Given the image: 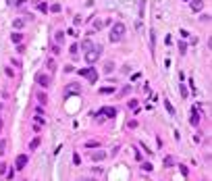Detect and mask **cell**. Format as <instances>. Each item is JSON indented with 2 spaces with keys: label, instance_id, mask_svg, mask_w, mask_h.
Returning <instances> with one entry per match:
<instances>
[{
  "label": "cell",
  "instance_id": "6da1fadb",
  "mask_svg": "<svg viewBox=\"0 0 212 181\" xmlns=\"http://www.w3.org/2000/svg\"><path fill=\"white\" fill-rule=\"evenodd\" d=\"M123 38H125V25L123 23H114L112 29H110V33H108V40L112 44H116V42H121Z\"/></svg>",
  "mask_w": 212,
  "mask_h": 181
},
{
  "label": "cell",
  "instance_id": "7a4b0ae2",
  "mask_svg": "<svg viewBox=\"0 0 212 181\" xmlns=\"http://www.w3.org/2000/svg\"><path fill=\"white\" fill-rule=\"evenodd\" d=\"M100 54H102V46H91V48H87V50H85V60H87V65H94V62L100 58Z\"/></svg>",
  "mask_w": 212,
  "mask_h": 181
},
{
  "label": "cell",
  "instance_id": "3957f363",
  "mask_svg": "<svg viewBox=\"0 0 212 181\" xmlns=\"http://www.w3.org/2000/svg\"><path fill=\"white\" fill-rule=\"evenodd\" d=\"M27 160H29V158H27L25 154H19L17 160H15V169H17V171H23V169H25V165H27Z\"/></svg>",
  "mask_w": 212,
  "mask_h": 181
},
{
  "label": "cell",
  "instance_id": "277c9868",
  "mask_svg": "<svg viewBox=\"0 0 212 181\" xmlns=\"http://www.w3.org/2000/svg\"><path fill=\"white\" fill-rule=\"evenodd\" d=\"M89 158L94 163H100V160H104L106 158V152L104 150H94V152H89Z\"/></svg>",
  "mask_w": 212,
  "mask_h": 181
},
{
  "label": "cell",
  "instance_id": "5b68a950",
  "mask_svg": "<svg viewBox=\"0 0 212 181\" xmlns=\"http://www.w3.org/2000/svg\"><path fill=\"white\" fill-rule=\"evenodd\" d=\"M100 115H104V117L112 119V117H116V108H114V106H104V108L100 110Z\"/></svg>",
  "mask_w": 212,
  "mask_h": 181
},
{
  "label": "cell",
  "instance_id": "8992f818",
  "mask_svg": "<svg viewBox=\"0 0 212 181\" xmlns=\"http://www.w3.org/2000/svg\"><path fill=\"white\" fill-rule=\"evenodd\" d=\"M35 81H38V85H42V87H48V85H50V77H48V75H42V73L35 77Z\"/></svg>",
  "mask_w": 212,
  "mask_h": 181
},
{
  "label": "cell",
  "instance_id": "52a82bcc",
  "mask_svg": "<svg viewBox=\"0 0 212 181\" xmlns=\"http://www.w3.org/2000/svg\"><path fill=\"white\" fill-rule=\"evenodd\" d=\"M85 77L94 83V81H98V73H96V69L94 67H89V69H85Z\"/></svg>",
  "mask_w": 212,
  "mask_h": 181
},
{
  "label": "cell",
  "instance_id": "ba28073f",
  "mask_svg": "<svg viewBox=\"0 0 212 181\" xmlns=\"http://www.w3.org/2000/svg\"><path fill=\"white\" fill-rule=\"evenodd\" d=\"M204 9V0H191V11L194 13H200Z\"/></svg>",
  "mask_w": 212,
  "mask_h": 181
},
{
  "label": "cell",
  "instance_id": "9c48e42d",
  "mask_svg": "<svg viewBox=\"0 0 212 181\" xmlns=\"http://www.w3.org/2000/svg\"><path fill=\"white\" fill-rule=\"evenodd\" d=\"M67 92H75V94H79V92H81V85H79V83H71V85L67 87Z\"/></svg>",
  "mask_w": 212,
  "mask_h": 181
},
{
  "label": "cell",
  "instance_id": "30bf717a",
  "mask_svg": "<svg viewBox=\"0 0 212 181\" xmlns=\"http://www.w3.org/2000/svg\"><path fill=\"white\" fill-rule=\"evenodd\" d=\"M189 115H191V117H189V123H191V125H198V123H200V117H198V112H196V110H191Z\"/></svg>",
  "mask_w": 212,
  "mask_h": 181
},
{
  "label": "cell",
  "instance_id": "8fae6325",
  "mask_svg": "<svg viewBox=\"0 0 212 181\" xmlns=\"http://www.w3.org/2000/svg\"><path fill=\"white\" fill-rule=\"evenodd\" d=\"M13 25H15V29H23V27H25V19H15Z\"/></svg>",
  "mask_w": 212,
  "mask_h": 181
},
{
  "label": "cell",
  "instance_id": "7c38bea8",
  "mask_svg": "<svg viewBox=\"0 0 212 181\" xmlns=\"http://www.w3.org/2000/svg\"><path fill=\"white\" fill-rule=\"evenodd\" d=\"M11 40H13L15 44H21V40H23V33H19V31H15V33L11 35Z\"/></svg>",
  "mask_w": 212,
  "mask_h": 181
},
{
  "label": "cell",
  "instance_id": "4fadbf2b",
  "mask_svg": "<svg viewBox=\"0 0 212 181\" xmlns=\"http://www.w3.org/2000/svg\"><path fill=\"white\" fill-rule=\"evenodd\" d=\"M38 11L42 15H46V13H48V4H46V2H38Z\"/></svg>",
  "mask_w": 212,
  "mask_h": 181
},
{
  "label": "cell",
  "instance_id": "5bb4252c",
  "mask_svg": "<svg viewBox=\"0 0 212 181\" xmlns=\"http://www.w3.org/2000/svg\"><path fill=\"white\" fill-rule=\"evenodd\" d=\"M112 71H114V62H106V65H104V73L108 75V73H112Z\"/></svg>",
  "mask_w": 212,
  "mask_h": 181
},
{
  "label": "cell",
  "instance_id": "9a60e30c",
  "mask_svg": "<svg viewBox=\"0 0 212 181\" xmlns=\"http://www.w3.org/2000/svg\"><path fill=\"white\" fill-rule=\"evenodd\" d=\"M38 102H40V104H46V102H48V96H46L44 92H40V94H38Z\"/></svg>",
  "mask_w": 212,
  "mask_h": 181
},
{
  "label": "cell",
  "instance_id": "2e32d148",
  "mask_svg": "<svg viewBox=\"0 0 212 181\" xmlns=\"http://www.w3.org/2000/svg\"><path fill=\"white\" fill-rule=\"evenodd\" d=\"M164 106H167V110H169V115H175V108H173V104H171L169 100H164Z\"/></svg>",
  "mask_w": 212,
  "mask_h": 181
},
{
  "label": "cell",
  "instance_id": "e0dca14e",
  "mask_svg": "<svg viewBox=\"0 0 212 181\" xmlns=\"http://www.w3.org/2000/svg\"><path fill=\"white\" fill-rule=\"evenodd\" d=\"M40 142H42L40 138H35V140H31V144H29V148H31V150H35V148L40 146Z\"/></svg>",
  "mask_w": 212,
  "mask_h": 181
},
{
  "label": "cell",
  "instance_id": "ac0fdd59",
  "mask_svg": "<svg viewBox=\"0 0 212 181\" xmlns=\"http://www.w3.org/2000/svg\"><path fill=\"white\" fill-rule=\"evenodd\" d=\"M46 67H48V71H54V69H56V65H54V60H52V58H48V62H46Z\"/></svg>",
  "mask_w": 212,
  "mask_h": 181
},
{
  "label": "cell",
  "instance_id": "d6986e66",
  "mask_svg": "<svg viewBox=\"0 0 212 181\" xmlns=\"http://www.w3.org/2000/svg\"><path fill=\"white\" fill-rule=\"evenodd\" d=\"M179 52H181V54L187 52V44H185V42H179Z\"/></svg>",
  "mask_w": 212,
  "mask_h": 181
},
{
  "label": "cell",
  "instance_id": "ffe728a7",
  "mask_svg": "<svg viewBox=\"0 0 212 181\" xmlns=\"http://www.w3.org/2000/svg\"><path fill=\"white\" fill-rule=\"evenodd\" d=\"M173 156H167V158H164V167H173Z\"/></svg>",
  "mask_w": 212,
  "mask_h": 181
},
{
  "label": "cell",
  "instance_id": "44dd1931",
  "mask_svg": "<svg viewBox=\"0 0 212 181\" xmlns=\"http://www.w3.org/2000/svg\"><path fill=\"white\" fill-rule=\"evenodd\" d=\"M112 92H114V87H110V85H108V87H102V89H100V94H112Z\"/></svg>",
  "mask_w": 212,
  "mask_h": 181
},
{
  "label": "cell",
  "instance_id": "7402d4cb",
  "mask_svg": "<svg viewBox=\"0 0 212 181\" xmlns=\"http://www.w3.org/2000/svg\"><path fill=\"white\" fill-rule=\"evenodd\" d=\"M6 152V140H2V142H0V156H2Z\"/></svg>",
  "mask_w": 212,
  "mask_h": 181
},
{
  "label": "cell",
  "instance_id": "603a6c76",
  "mask_svg": "<svg viewBox=\"0 0 212 181\" xmlns=\"http://www.w3.org/2000/svg\"><path fill=\"white\" fill-rule=\"evenodd\" d=\"M48 11H50V13H60V4H52Z\"/></svg>",
  "mask_w": 212,
  "mask_h": 181
},
{
  "label": "cell",
  "instance_id": "cb8c5ba5",
  "mask_svg": "<svg viewBox=\"0 0 212 181\" xmlns=\"http://www.w3.org/2000/svg\"><path fill=\"white\" fill-rule=\"evenodd\" d=\"M54 38H56V42L60 44V42L65 40V33H62V31H56V35H54Z\"/></svg>",
  "mask_w": 212,
  "mask_h": 181
},
{
  "label": "cell",
  "instance_id": "d4e9b609",
  "mask_svg": "<svg viewBox=\"0 0 212 181\" xmlns=\"http://www.w3.org/2000/svg\"><path fill=\"white\" fill-rule=\"evenodd\" d=\"M77 52H79V46H77V44H73V46H71V54L77 56Z\"/></svg>",
  "mask_w": 212,
  "mask_h": 181
},
{
  "label": "cell",
  "instance_id": "484cf974",
  "mask_svg": "<svg viewBox=\"0 0 212 181\" xmlns=\"http://www.w3.org/2000/svg\"><path fill=\"white\" fill-rule=\"evenodd\" d=\"M179 89H181V96H183V98H187V96H189V94H187V87H185V85H181Z\"/></svg>",
  "mask_w": 212,
  "mask_h": 181
},
{
  "label": "cell",
  "instance_id": "4316f807",
  "mask_svg": "<svg viewBox=\"0 0 212 181\" xmlns=\"http://www.w3.org/2000/svg\"><path fill=\"white\" fill-rule=\"evenodd\" d=\"M73 163H75V167L81 163V156H79V154H73Z\"/></svg>",
  "mask_w": 212,
  "mask_h": 181
},
{
  "label": "cell",
  "instance_id": "83f0119b",
  "mask_svg": "<svg viewBox=\"0 0 212 181\" xmlns=\"http://www.w3.org/2000/svg\"><path fill=\"white\" fill-rule=\"evenodd\" d=\"M141 169H144V171H152V165L150 163H141Z\"/></svg>",
  "mask_w": 212,
  "mask_h": 181
},
{
  "label": "cell",
  "instance_id": "f1b7e54d",
  "mask_svg": "<svg viewBox=\"0 0 212 181\" xmlns=\"http://www.w3.org/2000/svg\"><path fill=\"white\" fill-rule=\"evenodd\" d=\"M137 104H139L137 100H129V108H137Z\"/></svg>",
  "mask_w": 212,
  "mask_h": 181
},
{
  "label": "cell",
  "instance_id": "f546056e",
  "mask_svg": "<svg viewBox=\"0 0 212 181\" xmlns=\"http://www.w3.org/2000/svg\"><path fill=\"white\" fill-rule=\"evenodd\" d=\"M94 29H96V31L102 29V21H96V23H94Z\"/></svg>",
  "mask_w": 212,
  "mask_h": 181
},
{
  "label": "cell",
  "instance_id": "4dcf8cb0",
  "mask_svg": "<svg viewBox=\"0 0 212 181\" xmlns=\"http://www.w3.org/2000/svg\"><path fill=\"white\" fill-rule=\"evenodd\" d=\"M91 46H94V44H91L89 40H85V42H83V48H85V50H87V48H91Z\"/></svg>",
  "mask_w": 212,
  "mask_h": 181
},
{
  "label": "cell",
  "instance_id": "1f68e13d",
  "mask_svg": "<svg viewBox=\"0 0 212 181\" xmlns=\"http://www.w3.org/2000/svg\"><path fill=\"white\" fill-rule=\"evenodd\" d=\"M127 125H129V129H135V127H137V121H129Z\"/></svg>",
  "mask_w": 212,
  "mask_h": 181
},
{
  "label": "cell",
  "instance_id": "d6a6232c",
  "mask_svg": "<svg viewBox=\"0 0 212 181\" xmlns=\"http://www.w3.org/2000/svg\"><path fill=\"white\" fill-rule=\"evenodd\" d=\"M129 92H131V87H123V89H121V96H125V94H129Z\"/></svg>",
  "mask_w": 212,
  "mask_h": 181
},
{
  "label": "cell",
  "instance_id": "836d02e7",
  "mask_svg": "<svg viewBox=\"0 0 212 181\" xmlns=\"http://www.w3.org/2000/svg\"><path fill=\"white\" fill-rule=\"evenodd\" d=\"M67 33H69V35H77V29H75V27H71V29H69Z\"/></svg>",
  "mask_w": 212,
  "mask_h": 181
},
{
  "label": "cell",
  "instance_id": "e575fe53",
  "mask_svg": "<svg viewBox=\"0 0 212 181\" xmlns=\"http://www.w3.org/2000/svg\"><path fill=\"white\" fill-rule=\"evenodd\" d=\"M85 146H87V148H96V146H98V142H87Z\"/></svg>",
  "mask_w": 212,
  "mask_h": 181
},
{
  "label": "cell",
  "instance_id": "d590c367",
  "mask_svg": "<svg viewBox=\"0 0 212 181\" xmlns=\"http://www.w3.org/2000/svg\"><path fill=\"white\" fill-rule=\"evenodd\" d=\"M0 173H6V165L4 163H0Z\"/></svg>",
  "mask_w": 212,
  "mask_h": 181
},
{
  "label": "cell",
  "instance_id": "8d00e7d4",
  "mask_svg": "<svg viewBox=\"0 0 212 181\" xmlns=\"http://www.w3.org/2000/svg\"><path fill=\"white\" fill-rule=\"evenodd\" d=\"M79 181H94V179H87V177H85V179H79Z\"/></svg>",
  "mask_w": 212,
  "mask_h": 181
},
{
  "label": "cell",
  "instance_id": "74e56055",
  "mask_svg": "<svg viewBox=\"0 0 212 181\" xmlns=\"http://www.w3.org/2000/svg\"><path fill=\"white\" fill-rule=\"evenodd\" d=\"M0 129H2V121H0Z\"/></svg>",
  "mask_w": 212,
  "mask_h": 181
}]
</instances>
